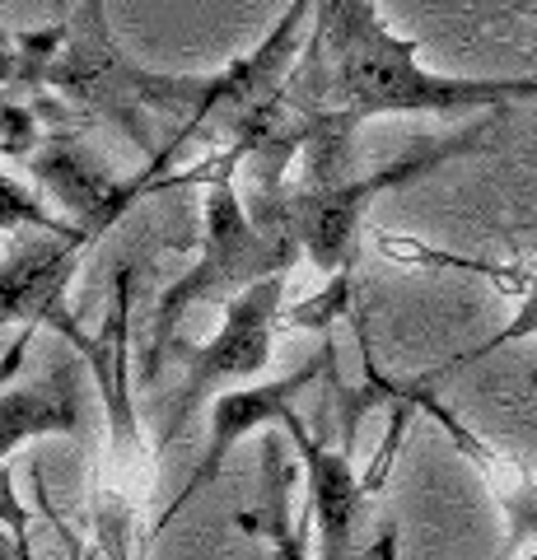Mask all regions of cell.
Masks as SVG:
<instances>
[{
    "instance_id": "12",
    "label": "cell",
    "mask_w": 537,
    "mask_h": 560,
    "mask_svg": "<svg viewBox=\"0 0 537 560\" xmlns=\"http://www.w3.org/2000/svg\"><path fill=\"white\" fill-rule=\"evenodd\" d=\"M402 393L411 397V407H416V411L435 416L440 425L448 430V440L463 448V458H472L477 471L487 477V486L495 490V500H500V510H505V541H510V551H518V547H528V541H537V481L528 477V467H518L514 458H505V453L491 448L487 440H477V434L467 430L463 420L444 407V401H435V393H430V383H425V378L402 383Z\"/></svg>"
},
{
    "instance_id": "8",
    "label": "cell",
    "mask_w": 537,
    "mask_h": 560,
    "mask_svg": "<svg viewBox=\"0 0 537 560\" xmlns=\"http://www.w3.org/2000/svg\"><path fill=\"white\" fill-rule=\"evenodd\" d=\"M131 304H136V271L122 261L108 276V304H103V323L94 331H84L71 313H61L51 323V331L71 341L75 355L90 364L103 401V420H108L113 467H122L127 477H136V467H145V434L131 401Z\"/></svg>"
},
{
    "instance_id": "18",
    "label": "cell",
    "mask_w": 537,
    "mask_h": 560,
    "mask_svg": "<svg viewBox=\"0 0 537 560\" xmlns=\"http://www.w3.org/2000/svg\"><path fill=\"white\" fill-rule=\"evenodd\" d=\"M351 294H355V271H341L327 280V290L314 294V300H304V304H294L281 327H314V331H327L337 318H346L351 313Z\"/></svg>"
},
{
    "instance_id": "3",
    "label": "cell",
    "mask_w": 537,
    "mask_h": 560,
    "mask_svg": "<svg viewBox=\"0 0 537 560\" xmlns=\"http://www.w3.org/2000/svg\"><path fill=\"white\" fill-rule=\"evenodd\" d=\"M244 160H248L244 145H224L197 173H187L183 178V183H206V197H201V257L178 280H173V285L160 294V304H154L141 383L160 378L164 360L173 355V341H178V323L197 304H220L224 308L234 294H244L248 285H257V280L285 276L304 253L300 243L290 238L285 224L257 220L253 210L238 201L234 168Z\"/></svg>"
},
{
    "instance_id": "7",
    "label": "cell",
    "mask_w": 537,
    "mask_h": 560,
    "mask_svg": "<svg viewBox=\"0 0 537 560\" xmlns=\"http://www.w3.org/2000/svg\"><path fill=\"white\" fill-rule=\"evenodd\" d=\"M294 453L308 477V518L318 528V560H393L397 556V528L388 523L378 537H370V481L355 477L351 453L332 448L290 411L281 420Z\"/></svg>"
},
{
    "instance_id": "5",
    "label": "cell",
    "mask_w": 537,
    "mask_h": 560,
    "mask_svg": "<svg viewBox=\"0 0 537 560\" xmlns=\"http://www.w3.org/2000/svg\"><path fill=\"white\" fill-rule=\"evenodd\" d=\"M281 318H285V276H271L224 304V323L206 346H187L183 337L173 341V355L183 360V383H178V397L168 401L164 444L183 440L197 411L211 407L224 383H238L267 370L271 337Z\"/></svg>"
},
{
    "instance_id": "22",
    "label": "cell",
    "mask_w": 537,
    "mask_h": 560,
    "mask_svg": "<svg viewBox=\"0 0 537 560\" xmlns=\"http://www.w3.org/2000/svg\"><path fill=\"white\" fill-rule=\"evenodd\" d=\"M524 560H537V547H533V551H528V556H524Z\"/></svg>"
},
{
    "instance_id": "11",
    "label": "cell",
    "mask_w": 537,
    "mask_h": 560,
    "mask_svg": "<svg viewBox=\"0 0 537 560\" xmlns=\"http://www.w3.org/2000/svg\"><path fill=\"white\" fill-rule=\"evenodd\" d=\"M327 370V346H323V355L318 360H308V364H300L294 374H285V378H271V383H253V388H244V393H220L215 401H211V440H206V453H201V463H197V471L187 477V486L173 495V504L160 514V523L154 528H168L173 518H178L187 504L197 500V490H206L211 486L220 471H224V463H230V453L248 440L253 430H267V425H281V420L294 411V397H300L308 383H314L318 374Z\"/></svg>"
},
{
    "instance_id": "1",
    "label": "cell",
    "mask_w": 537,
    "mask_h": 560,
    "mask_svg": "<svg viewBox=\"0 0 537 560\" xmlns=\"http://www.w3.org/2000/svg\"><path fill=\"white\" fill-rule=\"evenodd\" d=\"M416 38L393 33L374 0H318L314 33L285 103L300 117H341L365 127L397 113H491L510 103H537V80H467L425 70Z\"/></svg>"
},
{
    "instance_id": "13",
    "label": "cell",
    "mask_w": 537,
    "mask_h": 560,
    "mask_svg": "<svg viewBox=\"0 0 537 560\" xmlns=\"http://www.w3.org/2000/svg\"><path fill=\"white\" fill-rule=\"evenodd\" d=\"M84 407L71 364H51L43 383H20L0 397V467L20 444L51 440V434H80Z\"/></svg>"
},
{
    "instance_id": "6",
    "label": "cell",
    "mask_w": 537,
    "mask_h": 560,
    "mask_svg": "<svg viewBox=\"0 0 537 560\" xmlns=\"http://www.w3.org/2000/svg\"><path fill=\"white\" fill-rule=\"evenodd\" d=\"M314 10H318V0H290V10L276 20V28L248 51V57L215 70L211 90H206V98L197 103V113L178 127L168 154H178V145H187L192 136H215L224 145L244 140L253 131V121L262 117L271 103H281L294 66H300L304 47H308V33H314L308 28V14Z\"/></svg>"
},
{
    "instance_id": "17",
    "label": "cell",
    "mask_w": 537,
    "mask_h": 560,
    "mask_svg": "<svg viewBox=\"0 0 537 560\" xmlns=\"http://www.w3.org/2000/svg\"><path fill=\"white\" fill-rule=\"evenodd\" d=\"M28 230H43V234H71L80 224H66L57 220L51 210L33 197L24 183H14L5 168H0V234H28Z\"/></svg>"
},
{
    "instance_id": "9",
    "label": "cell",
    "mask_w": 537,
    "mask_h": 560,
    "mask_svg": "<svg viewBox=\"0 0 537 560\" xmlns=\"http://www.w3.org/2000/svg\"><path fill=\"white\" fill-rule=\"evenodd\" d=\"M90 230H71V234H14L5 257H0V327H20V337L10 341L5 360H0V383H5L24 360V346L33 331L51 327L66 313V290L80 271L84 253L94 248Z\"/></svg>"
},
{
    "instance_id": "15",
    "label": "cell",
    "mask_w": 537,
    "mask_h": 560,
    "mask_svg": "<svg viewBox=\"0 0 537 560\" xmlns=\"http://www.w3.org/2000/svg\"><path fill=\"white\" fill-rule=\"evenodd\" d=\"M90 560H136V510L122 490H113V486H103L94 495Z\"/></svg>"
},
{
    "instance_id": "16",
    "label": "cell",
    "mask_w": 537,
    "mask_h": 560,
    "mask_svg": "<svg viewBox=\"0 0 537 560\" xmlns=\"http://www.w3.org/2000/svg\"><path fill=\"white\" fill-rule=\"evenodd\" d=\"M528 337H537V276L528 280V290H524V300H518L514 318L500 327L495 337L477 341V346H467L463 355H454L448 364H440V370H430L425 383H440V378H448L454 370H463V364H477V360H487V355H495V350H505V346H514V341H528Z\"/></svg>"
},
{
    "instance_id": "19",
    "label": "cell",
    "mask_w": 537,
    "mask_h": 560,
    "mask_svg": "<svg viewBox=\"0 0 537 560\" xmlns=\"http://www.w3.org/2000/svg\"><path fill=\"white\" fill-rule=\"evenodd\" d=\"M14 84H20V47L0 38V90H14Z\"/></svg>"
},
{
    "instance_id": "10",
    "label": "cell",
    "mask_w": 537,
    "mask_h": 560,
    "mask_svg": "<svg viewBox=\"0 0 537 560\" xmlns=\"http://www.w3.org/2000/svg\"><path fill=\"white\" fill-rule=\"evenodd\" d=\"M160 168L164 164L154 160L150 168L136 173V178H117V173H108L90 150L80 145L75 131H43V140L28 154V173L66 210H71V215H75L71 224L90 230L94 238L108 234L113 224L145 197V191L154 187V178H160Z\"/></svg>"
},
{
    "instance_id": "21",
    "label": "cell",
    "mask_w": 537,
    "mask_h": 560,
    "mask_svg": "<svg viewBox=\"0 0 537 560\" xmlns=\"http://www.w3.org/2000/svg\"><path fill=\"white\" fill-rule=\"evenodd\" d=\"M524 10L533 14V20H537V0H524Z\"/></svg>"
},
{
    "instance_id": "4",
    "label": "cell",
    "mask_w": 537,
    "mask_h": 560,
    "mask_svg": "<svg viewBox=\"0 0 537 560\" xmlns=\"http://www.w3.org/2000/svg\"><path fill=\"white\" fill-rule=\"evenodd\" d=\"M491 136L487 127H467L458 136L444 140H425L421 150L402 154L393 164L378 168H355L337 183H285L276 191H248V210L257 220H281L290 238L304 248V257L314 261L323 276H341L355 271V253H360V224H365L370 206L384 197V191H397L416 178H430L435 168L463 160V154L487 150Z\"/></svg>"
},
{
    "instance_id": "14",
    "label": "cell",
    "mask_w": 537,
    "mask_h": 560,
    "mask_svg": "<svg viewBox=\"0 0 537 560\" xmlns=\"http://www.w3.org/2000/svg\"><path fill=\"white\" fill-rule=\"evenodd\" d=\"M308 523V518H304ZM304 523L290 518V467L276 434L262 440V514H238V528L267 537L276 560H308L304 556Z\"/></svg>"
},
{
    "instance_id": "2",
    "label": "cell",
    "mask_w": 537,
    "mask_h": 560,
    "mask_svg": "<svg viewBox=\"0 0 537 560\" xmlns=\"http://www.w3.org/2000/svg\"><path fill=\"white\" fill-rule=\"evenodd\" d=\"M211 90V75H173V70H145L131 61L108 24L103 0H80L61 20V47L47 61L33 108L51 131H75L80 121H108L127 136L141 160H160L150 136L154 117H178V127L197 113Z\"/></svg>"
},
{
    "instance_id": "20",
    "label": "cell",
    "mask_w": 537,
    "mask_h": 560,
    "mask_svg": "<svg viewBox=\"0 0 537 560\" xmlns=\"http://www.w3.org/2000/svg\"><path fill=\"white\" fill-rule=\"evenodd\" d=\"M66 5H71V0H51V10H57V20H66Z\"/></svg>"
}]
</instances>
